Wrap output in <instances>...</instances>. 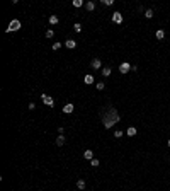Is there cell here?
<instances>
[{"mask_svg": "<svg viewBox=\"0 0 170 191\" xmlns=\"http://www.w3.org/2000/svg\"><path fill=\"white\" fill-rule=\"evenodd\" d=\"M109 113H111V116H109V118H104V126H105V128H112V124L117 123V121L121 120V118H119V114L116 113V109H112V108H111V109H109Z\"/></svg>", "mask_w": 170, "mask_h": 191, "instance_id": "6da1fadb", "label": "cell"}, {"mask_svg": "<svg viewBox=\"0 0 170 191\" xmlns=\"http://www.w3.org/2000/svg\"><path fill=\"white\" fill-rule=\"evenodd\" d=\"M20 29V20L14 19L12 22L9 24V28H7V32H14V31H19Z\"/></svg>", "mask_w": 170, "mask_h": 191, "instance_id": "7a4b0ae2", "label": "cell"}, {"mask_svg": "<svg viewBox=\"0 0 170 191\" xmlns=\"http://www.w3.org/2000/svg\"><path fill=\"white\" fill-rule=\"evenodd\" d=\"M41 97H43V102L46 106H51V108L55 106V99H53V97H49V96H46V94H43Z\"/></svg>", "mask_w": 170, "mask_h": 191, "instance_id": "3957f363", "label": "cell"}, {"mask_svg": "<svg viewBox=\"0 0 170 191\" xmlns=\"http://www.w3.org/2000/svg\"><path fill=\"white\" fill-rule=\"evenodd\" d=\"M112 22L121 24V22H123V14H121V12H114L112 14Z\"/></svg>", "mask_w": 170, "mask_h": 191, "instance_id": "277c9868", "label": "cell"}, {"mask_svg": "<svg viewBox=\"0 0 170 191\" xmlns=\"http://www.w3.org/2000/svg\"><path fill=\"white\" fill-rule=\"evenodd\" d=\"M92 68H95V70L100 68V70H102V62H100L99 58H94V60H92Z\"/></svg>", "mask_w": 170, "mask_h": 191, "instance_id": "5b68a950", "label": "cell"}, {"mask_svg": "<svg viewBox=\"0 0 170 191\" xmlns=\"http://www.w3.org/2000/svg\"><path fill=\"white\" fill-rule=\"evenodd\" d=\"M129 70H131V65H129V63H126V62H124L123 65L119 67V72H121V74H128Z\"/></svg>", "mask_w": 170, "mask_h": 191, "instance_id": "8992f818", "label": "cell"}, {"mask_svg": "<svg viewBox=\"0 0 170 191\" xmlns=\"http://www.w3.org/2000/svg\"><path fill=\"white\" fill-rule=\"evenodd\" d=\"M65 46L70 48V50H73V48L77 46V41H75V39H66V41H65Z\"/></svg>", "mask_w": 170, "mask_h": 191, "instance_id": "52a82bcc", "label": "cell"}, {"mask_svg": "<svg viewBox=\"0 0 170 191\" xmlns=\"http://www.w3.org/2000/svg\"><path fill=\"white\" fill-rule=\"evenodd\" d=\"M63 113H65V114H70V113H73V104H66V106H63Z\"/></svg>", "mask_w": 170, "mask_h": 191, "instance_id": "ba28073f", "label": "cell"}, {"mask_svg": "<svg viewBox=\"0 0 170 191\" xmlns=\"http://www.w3.org/2000/svg\"><path fill=\"white\" fill-rule=\"evenodd\" d=\"M58 22H60V17H58V16H55V14H51V16H49V24H53V26H55V24H58Z\"/></svg>", "mask_w": 170, "mask_h": 191, "instance_id": "9c48e42d", "label": "cell"}, {"mask_svg": "<svg viewBox=\"0 0 170 191\" xmlns=\"http://www.w3.org/2000/svg\"><path fill=\"white\" fill-rule=\"evenodd\" d=\"M65 142H66V138L63 136V135H60V136L56 138V145H58V147H63V145H65Z\"/></svg>", "mask_w": 170, "mask_h": 191, "instance_id": "30bf717a", "label": "cell"}, {"mask_svg": "<svg viewBox=\"0 0 170 191\" xmlns=\"http://www.w3.org/2000/svg\"><path fill=\"white\" fill-rule=\"evenodd\" d=\"M84 157H85V159H88V160H92V159H94V152H92V150H85Z\"/></svg>", "mask_w": 170, "mask_h": 191, "instance_id": "8fae6325", "label": "cell"}, {"mask_svg": "<svg viewBox=\"0 0 170 191\" xmlns=\"http://www.w3.org/2000/svg\"><path fill=\"white\" fill-rule=\"evenodd\" d=\"M85 9L88 10V12H92V10L95 9V4L94 2H87V4H85Z\"/></svg>", "mask_w": 170, "mask_h": 191, "instance_id": "7c38bea8", "label": "cell"}, {"mask_svg": "<svg viewBox=\"0 0 170 191\" xmlns=\"http://www.w3.org/2000/svg\"><path fill=\"white\" fill-rule=\"evenodd\" d=\"M155 36H157L158 39H163L165 38V31H163V29H158V31L155 32Z\"/></svg>", "mask_w": 170, "mask_h": 191, "instance_id": "4fadbf2b", "label": "cell"}, {"mask_svg": "<svg viewBox=\"0 0 170 191\" xmlns=\"http://www.w3.org/2000/svg\"><path fill=\"white\" fill-rule=\"evenodd\" d=\"M126 133L129 135V136H134V135H136V128H134V126H129V128L126 130Z\"/></svg>", "mask_w": 170, "mask_h": 191, "instance_id": "5bb4252c", "label": "cell"}, {"mask_svg": "<svg viewBox=\"0 0 170 191\" xmlns=\"http://www.w3.org/2000/svg\"><path fill=\"white\" fill-rule=\"evenodd\" d=\"M84 80H85V84H88V86L95 82V80H94V77H92V75H85V78H84Z\"/></svg>", "mask_w": 170, "mask_h": 191, "instance_id": "9a60e30c", "label": "cell"}, {"mask_svg": "<svg viewBox=\"0 0 170 191\" xmlns=\"http://www.w3.org/2000/svg\"><path fill=\"white\" fill-rule=\"evenodd\" d=\"M100 72H102V75H104V77H109V75H111V72H112V70H111L109 67H105V68H102Z\"/></svg>", "mask_w": 170, "mask_h": 191, "instance_id": "2e32d148", "label": "cell"}, {"mask_svg": "<svg viewBox=\"0 0 170 191\" xmlns=\"http://www.w3.org/2000/svg\"><path fill=\"white\" fill-rule=\"evenodd\" d=\"M77 188H78V190H85V181L84 179H78V181H77Z\"/></svg>", "mask_w": 170, "mask_h": 191, "instance_id": "e0dca14e", "label": "cell"}, {"mask_svg": "<svg viewBox=\"0 0 170 191\" xmlns=\"http://www.w3.org/2000/svg\"><path fill=\"white\" fill-rule=\"evenodd\" d=\"M145 17H146V19H151V17H153V10L146 9V10H145Z\"/></svg>", "mask_w": 170, "mask_h": 191, "instance_id": "ac0fdd59", "label": "cell"}, {"mask_svg": "<svg viewBox=\"0 0 170 191\" xmlns=\"http://www.w3.org/2000/svg\"><path fill=\"white\" fill-rule=\"evenodd\" d=\"M73 31H75V32H80V31H82V26H80L78 22H77V24H73Z\"/></svg>", "mask_w": 170, "mask_h": 191, "instance_id": "d6986e66", "label": "cell"}, {"mask_svg": "<svg viewBox=\"0 0 170 191\" xmlns=\"http://www.w3.org/2000/svg\"><path fill=\"white\" fill-rule=\"evenodd\" d=\"M82 5H84L82 0H73V7H82Z\"/></svg>", "mask_w": 170, "mask_h": 191, "instance_id": "ffe728a7", "label": "cell"}, {"mask_svg": "<svg viewBox=\"0 0 170 191\" xmlns=\"http://www.w3.org/2000/svg\"><path fill=\"white\" fill-rule=\"evenodd\" d=\"M53 36H55V31H53V29H48L46 31V38H53Z\"/></svg>", "mask_w": 170, "mask_h": 191, "instance_id": "44dd1931", "label": "cell"}, {"mask_svg": "<svg viewBox=\"0 0 170 191\" xmlns=\"http://www.w3.org/2000/svg\"><path fill=\"white\" fill-rule=\"evenodd\" d=\"M104 87H105L104 82H97V89H99V90H104Z\"/></svg>", "mask_w": 170, "mask_h": 191, "instance_id": "7402d4cb", "label": "cell"}, {"mask_svg": "<svg viewBox=\"0 0 170 191\" xmlns=\"http://www.w3.org/2000/svg\"><path fill=\"white\" fill-rule=\"evenodd\" d=\"M90 164H92V167H97V166H99V160H97V159H92V160H90Z\"/></svg>", "mask_w": 170, "mask_h": 191, "instance_id": "603a6c76", "label": "cell"}, {"mask_svg": "<svg viewBox=\"0 0 170 191\" xmlns=\"http://www.w3.org/2000/svg\"><path fill=\"white\" fill-rule=\"evenodd\" d=\"M60 48H61V43H55V44H53V50H55V51L60 50Z\"/></svg>", "mask_w": 170, "mask_h": 191, "instance_id": "cb8c5ba5", "label": "cell"}, {"mask_svg": "<svg viewBox=\"0 0 170 191\" xmlns=\"http://www.w3.org/2000/svg\"><path fill=\"white\" fill-rule=\"evenodd\" d=\"M102 4H104V5H112L114 2L112 0H102Z\"/></svg>", "mask_w": 170, "mask_h": 191, "instance_id": "d4e9b609", "label": "cell"}, {"mask_svg": "<svg viewBox=\"0 0 170 191\" xmlns=\"http://www.w3.org/2000/svg\"><path fill=\"white\" fill-rule=\"evenodd\" d=\"M114 136H116V138H121V136H123V133L117 130V132H114Z\"/></svg>", "mask_w": 170, "mask_h": 191, "instance_id": "484cf974", "label": "cell"}, {"mask_svg": "<svg viewBox=\"0 0 170 191\" xmlns=\"http://www.w3.org/2000/svg\"><path fill=\"white\" fill-rule=\"evenodd\" d=\"M29 109H31V111H32V109H36V104H34V102H31V104H29Z\"/></svg>", "mask_w": 170, "mask_h": 191, "instance_id": "4316f807", "label": "cell"}, {"mask_svg": "<svg viewBox=\"0 0 170 191\" xmlns=\"http://www.w3.org/2000/svg\"><path fill=\"white\" fill-rule=\"evenodd\" d=\"M169 147H170V140H169Z\"/></svg>", "mask_w": 170, "mask_h": 191, "instance_id": "83f0119b", "label": "cell"}]
</instances>
